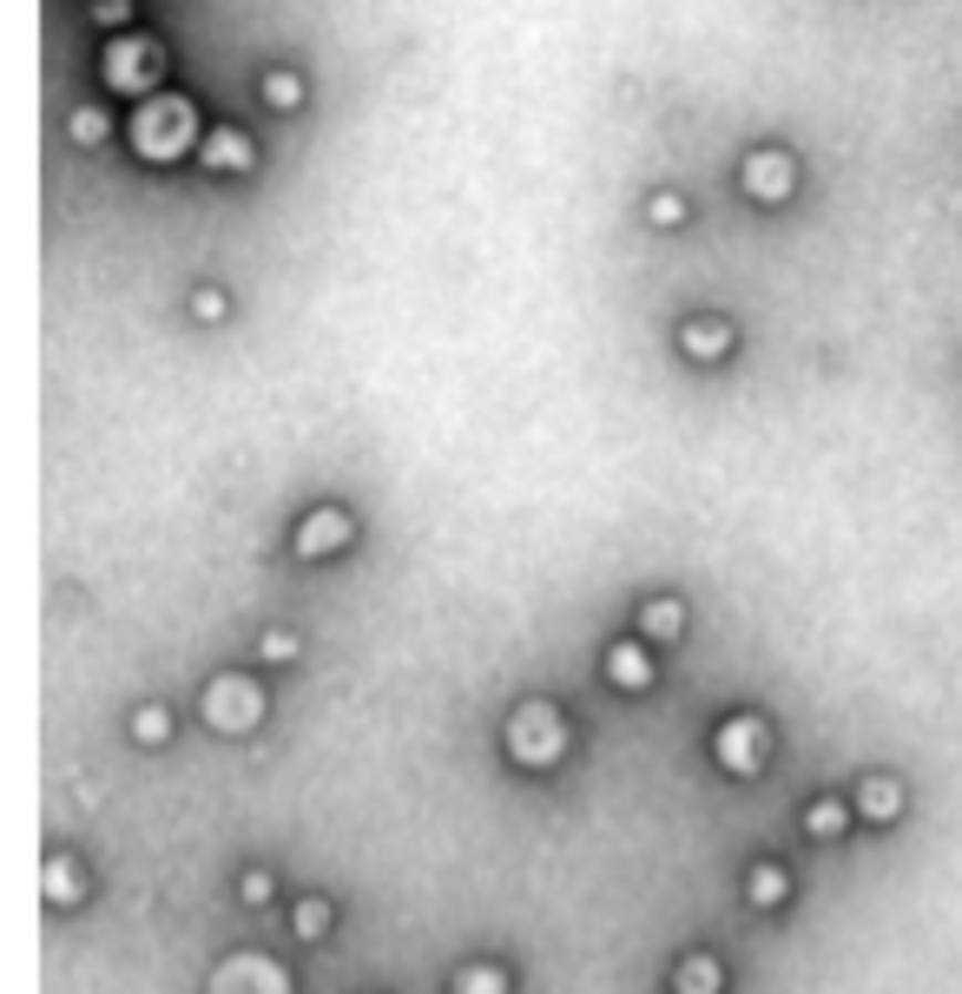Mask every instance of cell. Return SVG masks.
Wrapping results in <instances>:
<instances>
[{
	"label": "cell",
	"mask_w": 962,
	"mask_h": 994,
	"mask_svg": "<svg viewBox=\"0 0 962 994\" xmlns=\"http://www.w3.org/2000/svg\"><path fill=\"white\" fill-rule=\"evenodd\" d=\"M752 902H765V909H772V902H785V876H778V870H752Z\"/></svg>",
	"instance_id": "13"
},
{
	"label": "cell",
	"mask_w": 962,
	"mask_h": 994,
	"mask_svg": "<svg viewBox=\"0 0 962 994\" xmlns=\"http://www.w3.org/2000/svg\"><path fill=\"white\" fill-rule=\"evenodd\" d=\"M66 132H73V138H106V113H93V106H80V113L66 120Z\"/></svg>",
	"instance_id": "15"
},
{
	"label": "cell",
	"mask_w": 962,
	"mask_h": 994,
	"mask_svg": "<svg viewBox=\"0 0 962 994\" xmlns=\"http://www.w3.org/2000/svg\"><path fill=\"white\" fill-rule=\"evenodd\" d=\"M607 672H620V679H627V692H646V659H640L633 645H620V652L607 659Z\"/></svg>",
	"instance_id": "11"
},
{
	"label": "cell",
	"mask_w": 962,
	"mask_h": 994,
	"mask_svg": "<svg viewBox=\"0 0 962 994\" xmlns=\"http://www.w3.org/2000/svg\"><path fill=\"white\" fill-rule=\"evenodd\" d=\"M718 750L738 764V770H752V757H758V725L752 718H738V725H725V738H718Z\"/></svg>",
	"instance_id": "7"
},
{
	"label": "cell",
	"mask_w": 962,
	"mask_h": 994,
	"mask_svg": "<svg viewBox=\"0 0 962 994\" xmlns=\"http://www.w3.org/2000/svg\"><path fill=\"white\" fill-rule=\"evenodd\" d=\"M100 73H106L113 93H145V86L165 73V53H158L152 33H126V40H113V46L100 53Z\"/></svg>",
	"instance_id": "2"
},
{
	"label": "cell",
	"mask_w": 962,
	"mask_h": 994,
	"mask_svg": "<svg viewBox=\"0 0 962 994\" xmlns=\"http://www.w3.org/2000/svg\"><path fill=\"white\" fill-rule=\"evenodd\" d=\"M337 540H350V520H343L337 507H323V514H310V520H303V534H297V553H330Z\"/></svg>",
	"instance_id": "5"
},
{
	"label": "cell",
	"mask_w": 962,
	"mask_h": 994,
	"mask_svg": "<svg viewBox=\"0 0 962 994\" xmlns=\"http://www.w3.org/2000/svg\"><path fill=\"white\" fill-rule=\"evenodd\" d=\"M792 178H798V172H792V152H778V145H765V152L745 158V191H752V198H785Z\"/></svg>",
	"instance_id": "4"
},
{
	"label": "cell",
	"mask_w": 962,
	"mask_h": 994,
	"mask_svg": "<svg viewBox=\"0 0 962 994\" xmlns=\"http://www.w3.org/2000/svg\"><path fill=\"white\" fill-rule=\"evenodd\" d=\"M646 211H653V225H680V218H686V205H680L673 191H660V198H653Z\"/></svg>",
	"instance_id": "16"
},
{
	"label": "cell",
	"mask_w": 962,
	"mask_h": 994,
	"mask_svg": "<svg viewBox=\"0 0 962 994\" xmlns=\"http://www.w3.org/2000/svg\"><path fill=\"white\" fill-rule=\"evenodd\" d=\"M837 824H844V817H837V810H830V804H818V810H811V830H818V837H830V830H837Z\"/></svg>",
	"instance_id": "18"
},
{
	"label": "cell",
	"mask_w": 962,
	"mask_h": 994,
	"mask_svg": "<svg viewBox=\"0 0 962 994\" xmlns=\"http://www.w3.org/2000/svg\"><path fill=\"white\" fill-rule=\"evenodd\" d=\"M680 982H686V994H712L718 982H725V975H718V969H712V962L699 955V962H686V969H680Z\"/></svg>",
	"instance_id": "12"
},
{
	"label": "cell",
	"mask_w": 962,
	"mask_h": 994,
	"mask_svg": "<svg viewBox=\"0 0 962 994\" xmlns=\"http://www.w3.org/2000/svg\"><path fill=\"white\" fill-rule=\"evenodd\" d=\"M646 632H653V639H673V632H680V607H660V600H653V607H646Z\"/></svg>",
	"instance_id": "14"
},
{
	"label": "cell",
	"mask_w": 962,
	"mask_h": 994,
	"mask_svg": "<svg viewBox=\"0 0 962 994\" xmlns=\"http://www.w3.org/2000/svg\"><path fill=\"white\" fill-rule=\"evenodd\" d=\"M205 165H218V172H238V165H251V138H245L238 125H218V132L205 138Z\"/></svg>",
	"instance_id": "6"
},
{
	"label": "cell",
	"mask_w": 962,
	"mask_h": 994,
	"mask_svg": "<svg viewBox=\"0 0 962 994\" xmlns=\"http://www.w3.org/2000/svg\"><path fill=\"white\" fill-rule=\"evenodd\" d=\"M265 100H271L277 113H290V106H303V80L277 66V73H265Z\"/></svg>",
	"instance_id": "10"
},
{
	"label": "cell",
	"mask_w": 962,
	"mask_h": 994,
	"mask_svg": "<svg viewBox=\"0 0 962 994\" xmlns=\"http://www.w3.org/2000/svg\"><path fill=\"white\" fill-rule=\"evenodd\" d=\"M508 738H515V750H521L528 764H548L554 750L567 745V725H560L554 712H541V705H528V712L515 718V732H508Z\"/></svg>",
	"instance_id": "3"
},
{
	"label": "cell",
	"mask_w": 962,
	"mask_h": 994,
	"mask_svg": "<svg viewBox=\"0 0 962 994\" xmlns=\"http://www.w3.org/2000/svg\"><path fill=\"white\" fill-rule=\"evenodd\" d=\"M462 994H508V982L482 969V975H462Z\"/></svg>",
	"instance_id": "17"
},
{
	"label": "cell",
	"mask_w": 962,
	"mask_h": 994,
	"mask_svg": "<svg viewBox=\"0 0 962 994\" xmlns=\"http://www.w3.org/2000/svg\"><path fill=\"white\" fill-rule=\"evenodd\" d=\"M192 138H198V113H192V100H178V93H152V100H138L133 145L145 152V158H178V152H192Z\"/></svg>",
	"instance_id": "1"
},
{
	"label": "cell",
	"mask_w": 962,
	"mask_h": 994,
	"mask_svg": "<svg viewBox=\"0 0 962 994\" xmlns=\"http://www.w3.org/2000/svg\"><path fill=\"white\" fill-rule=\"evenodd\" d=\"M725 343H732V330H725V323H686V350H692V356H725Z\"/></svg>",
	"instance_id": "9"
},
{
	"label": "cell",
	"mask_w": 962,
	"mask_h": 994,
	"mask_svg": "<svg viewBox=\"0 0 962 994\" xmlns=\"http://www.w3.org/2000/svg\"><path fill=\"white\" fill-rule=\"evenodd\" d=\"M857 810H863V817H897V784H890V777H870V784L857 790Z\"/></svg>",
	"instance_id": "8"
}]
</instances>
